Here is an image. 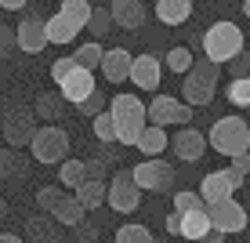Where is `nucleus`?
<instances>
[{"instance_id": "1", "label": "nucleus", "mask_w": 250, "mask_h": 243, "mask_svg": "<svg viewBox=\"0 0 250 243\" xmlns=\"http://www.w3.org/2000/svg\"><path fill=\"white\" fill-rule=\"evenodd\" d=\"M109 116H113V124H116V145H138L142 131L149 127V120H145V102L138 98V94H127V91L109 102Z\"/></svg>"}, {"instance_id": "2", "label": "nucleus", "mask_w": 250, "mask_h": 243, "mask_svg": "<svg viewBox=\"0 0 250 243\" xmlns=\"http://www.w3.org/2000/svg\"><path fill=\"white\" fill-rule=\"evenodd\" d=\"M207 145L221 156H239V153H250V127L243 116H221L214 120V127L207 131Z\"/></svg>"}, {"instance_id": "3", "label": "nucleus", "mask_w": 250, "mask_h": 243, "mask_svg": "<svg viewBox=\"0 0 250 243\" xmlns=\"http://www.w3.org/2000/svg\"><path fill=\"white\" fill-rule=\"evenodd\" d=\"M243 51V29H239L236 22H214L210 29L203 33V55L210 58L214 66H225L232 58Z\"/></svg>"}, {"instance_id": "4", "label": "nucleus", "mask_w": 250, "mask_h": 243, "mask_svg": "<svg viewBox=\"0 0 250 243\" xmlns=\"http://www.w3.org/2000/svg\"><path fill=\"white\" fill-rule=\"evenodd\" d=\"M29 149L37 163H62V160H69V134L58 124H44V127H37Z\"/></svg>"}, {"instance_id": "5", "label": "nucleus", "mask_w": 250, "mask_h": 243, "mask_svg": "<svg viewBox=\"0 0 250 243\" xmlns=\"http://www.w3.org/2000/svg\"><path fill=\"white\" fill-rule=\"evenodd\" d=\"M145 120L152 127H188L192 124V109L182 98H170V94H156V98L145 106Z\"/></svg>"}, {"instance_id": "6", "label": "nucleus", "mask_w": 250, "mask_h": 243, "mask_svg": "<svg viewBox=\"0 0 250 243\" xmlns=\"http://www.w3.org/2000/svg\"><path fill=\"white\" fill-rule=\"evenodd\" d=\"M131 175H134V181H138V189H142V193H167V189L174 185V178H178V175H174V163L160 160V156L134 163Z\"/></svg>"}, {"instance_id": "7", "label": "nucleus", "mask_w": 250, "mask_h": 243, "mask_svg": "<svg viewBox=\"0 0 250 243\" xmlns=\"http://www.w3.org/2000/svg\"><path fill=\"white\" fill-rule=\"evenodd\" d=\"M105 203L113 207L116 214L138 211V203H142V189H138V181H134L131 171H116V175L109 178V185H105Z\"/></svg>"}, {"instance_id": "8", "label": "nucleus", "mask_w": 250, "mask_h": 243, "mask_svg": "<svg viewBox=\"0 0 250 243\" xmlns=\"http://www.w3.org/2000/svg\"><path fill=\"white\" fill-rule=\"evenodd\" d=\"M33 134H37V116H33L29 109H7L4 116H0V138H4L11 149L29 145Z\"/></svg>"}, {"instance_id": "9", "label": "nucleus", "mask_w": 250, "mask_h": 243, "mask_svg": "<svg viewBox=\"0 0 250 243\" xmlns=\"http://www.w3.org/2000/svg\"><path fill=\"white\" fill-rule=\"evenodd\" d=\"M239 185H243V175H236L232 167L210 171V175L200 181V199H203L207 207L221 203V199H232V193H239Z\"/></svg>"}, {"instance_id": "10", "label": "nucleus", "mask_w": 250, "mask_h": 243, "mask_svg": "<svg viewBox=\"0 0 250 243\" xmlns=\"http://www.w3.org/2000/svg\"><path fill=\"white\" fill-rule=\"evenodd\" d=\"M207 214H210V225L221 232V236H236V232L247 229V207L239 203L236 196L232 199H221V203H210L207 207Z\"/></svg>"}, {"instance_id": "11", "label": "nucleus", "mask_w": 250, "mask_h": 243, "mask_svg": "<svg viewBox=\"0 0 250 243\" xmlns=\"http://www.w3.org/2000/svg\"><path fill=\"white\" fill-rule=\"evenodd\" d=\"M98 91V84H94V73L91 69H83V66H73L65 73V80H58V94L69 102V106H80L87 94Z\"/></svg>"}, {"instance_id": "12", "label": "nucleus", "mask_w": 250, "mask_h": 243, "mask_svg": "<svg viewBox=\"0 0 250 243\" xmlns=\"http://www.w3.org/2000/svg\"><path fill=\"white\" fill-rule=\"evenodd\" d=\"M170 153L185 163H200L203 153H207V134L196 131L192 124L188 127H178V134H170Z\"/></svg>"}, {"instance_id": "13", "label": "nucleus", "mask_w": 250, "mask_h": 243, "mask_svg": "<svg viewBox=\"0 0 250 243\" xmlns=\"http://www.w3.org/2000/svg\"><path fill=\"white\" fill-rule=\"evenodd\" d=\"M160 73H163V62L156 55H134L131 76H127V80H131L138 91H156L160 88Z\"/></svg>"}, {"instance_id": "14", "label": "nucleus", "mask_w": 250, "mask_h": 243, "mask_svg": "<svg viewBox=\"0 0 250 243\" xmlns=\"http://www.w3.org/2000/svg\"><path fill=\"white\" fill-rule=\"evenodd\" d=\"M15 40H19V47L25 51V55H40L47 44V29H44V19H22L19 25H15Z\"/></svg>"}, {"instance_id": "15", "label": "nucleus", "mask_w": 250, "mask_h": 243, "mask_svg": "<svg viewBox=\"0 0 250 243\" xmlns=\"http://www.w3.org/2000/svg\"><path fill=\"white\" fill-rule=\"evenodd\" d=\"M131 62H134V55L127 47H109L105 55H102V76H105L109 84H124L127 76H131Z\"/></svg>"}, {"instance_id": "16", "label": "nucleus", "mask_w": 250, "mask_h": 243, "mask_svg": "<svg viewBox=\"0 0 250 243\" xmlns=\"http://www.w3.org/2000/svg\"><path fill=\"white\" fill-rule=\"evenodd\" d=\"M210 229L214 225H210V214H207V203H200V207H192V211L182 214V232H178V236L188 240V243H203Z\"/></svg>"}, {"instance_id": "17", "label": "nucleus", "mask_w": 250, "mask_h": 243, "mask_svg": "<svg viewBox=\"0 0 250 243\" xmlns=\"http://www.w3.org/2000/svg\"><path fill=\"white\" fill-rule=\"evenodd\" d=\"M214 88H218V84L200 80V76L185 73V84H182V102H185L188 109H203V106H210V102H214Z\"/></svg>"}, {"instance_id": "18", "label": "nucleus", "mask_w": 250, "mask_h": 243, "mask_svg": "<svg viewBox=\"0 0 250 243\" xmlns=\"http://www.w3.org/2000/svg\"><path fill=\"white\" fill-rule=\"evenodd\" d=\"M109 15H113V25H120V29H142V25H145L142 0H113Z\"/></svg>"}, {"instance_id": "19", "label": "nucleus", "mask_w": 250, "mask_h": 243, "mask_svg": "<svg viewBox=\"0 0 250 243\" xmlns=\"http://www.w3.org/2000/svg\"><path fill=\"white\" fill-rule=\"evenodd\" d=\"M25 243H62V225L47 214H37L25 221Z\"/></svg>"}, {"instance_id": "20", "label": "nucleus", "mask_w": 250, "mask_h": 243, "mask_svg": "<svg viewBox=\"0 0 250 243\" xmlns=\"http://www.w3.org/2000/svg\"><path fill=\"white\" fill-rule=\"evenodd\" d=\"M44 29H47V44H73L76 37H80V29L73 25V19L69 15H62V11H55L51 19H44Z\"/></svg>"}, {"instance_id": "21", "label": "nucleus", "mask_w": 250, "mask_h": 243, "mask_svg": "<svg viewBox=\"0 0 250 243\" xmlns=\"http://www.w3.org/2000/svg\"><path fill=\"white\" fill-rule=\"evenodd\" d=\"M192 15V0H156V19L163 25H182Z\"/></svg>"}, {"instance_id": "22", "label": "nucleus", "mask_w": 250, "mask_h": 243, "mask_svg": "<svg viewBox=\"0 0 250 243\" xmlns=\"http://www.w3.org/2000/svg\"><path fill=\"white\" fill-rule=\"evenodd\" d=\"M51 218L62 225V229H76V225L87 218V211H83V207L76 203V196H73V193H65V199L55 207V211H51Z\"/></svg>"}, {"instance_id": "23", "label": "nucleus", "mask_w": 250, "mask_h": 243, "mask_svg": "<svg viewBox=\"0 0 250 243\" xmlns=\"http://www.w3.org/2000/svg\"><path fill=\"white\" fill-rule=\"evenodd\" d=\"M62 112H65V98H62V94H51V91H44L37 98V106H33V116L44 120V124H58Z\"/></svg>"}, {"instance_id": "24", "label": "nucleus", "mask_w": 250, "mask_h": 243, "mask_svg": "<svg viewBox=\"0 0 250 243\" xmlns=\"http://www.w3.org/2000/svg\"><path fill=\"white\" fill-rule=\"evenodd\" d=\"M138 153L145 156V160H152V156H160L163 149H167V127H145L142 138H138V145H134Z\"/></svg>"}, {"instance_id": "25", "label": "nucleus", "mask_w": 250, "mask_h": 243, "mask_svg": "<svg viewBox=\"0 0 250 243\" xmlns=\"http://www.w3.org/2000/svg\"><path fill=\"white\" fill-rule=\"evenodd\" d=\"M76 203L83 207V211H98L102 203H105V181H80V185L73 189Z\"/></svg>"}, {"instance_id": "26", "label": "nucleus", "mask_w": 250, "mask_h": 243, "mask_svg": "<svg viewBox=\"0 0 250 243\" xmlns=\"http://www.w3.org/2000/svg\"><path fill=\"white\" fill-rule=\"evenodd\" d=\"M80 181H87V171H83V160H80V156H76V160H62V163H58V185H62V189L73 193Z\"/></svg>"}, {"instance_id": "27", "label": "nucleus", "mask_w": 250, "mask_h": 243, "mask_svg": "<svg viewBox=\"0 0 250 243\" xmlns=\"http://www.w3.org/2000/svg\"><path fill=\"white\" fill-rule=\"evenodd\" d=\"M102 55H105V47H102V44H98V40H87V44H80V47H76V51H73V58H76V66H83V69H91V73H94V69H98V66H102Z\"/></svg>"}, {"instance_id": "28", "label": "nucleus", "mask_w": 250, "mask_h": 243, "mask_svg": "<svg viewBox=\"0 0 250 243\" xmlns=\"http://www.w3.org/2000/svg\"><path fill=\"white\" fill-rule=\"evenodd\" d=\"M58 11L69 15L76 29H87V19H91V4H87V0H62V7H58Z\"/></svg>"}, {"instance_id": "29", "label": "nucleus", "mask_w": 250, "mask_h": 243, "mask_svg": "<svg viewBox=\"0 0 250 243\" xmlns=\"http://www.w3.org/2000/svg\"><path fill=\"white\" fill-rule=\"evenodd\" d=\"M156 236H152L145 225H138V221H131V225H120L116 229V243H152Z\"/></svg>"}, {"instance_id": "30", "label": "nucleus", "mask_w": 250, "mask_h": 243, "mask_svg": "<svg viewBox=\"0 0 250 243\" xmlns=\"http://www.w3.org/2000/svg\"><path fill=\"white\" fill-rule=\"evenodd\" d=\"M62 199H65V189H62V185H44V189H37V207H40L44 214H51Z\"/></svg>"}, {"instance_id": "31", "label": "nucleus", "mask_w": 250, "mask_h": 243, "mask_svg": "<svg viewBox=\"0 0 250 243\" xmlns=\"http://www.w3.org/2000/svg\"><path fill=\"white\" fill-rule=\"evenodd\" d=\"M91 124H94V138H98L102 145H113V142H116V124H113V116H109V109L98 112Z\"/></svg>"}, {"instance_id": "32", "label": "nucleus", "mask_w": 250, "mask_h": 243, "mask_svg": "<svg viewBox=\"0 0 250 243\" xmlns=\"http://www.w3.org/2000/svg\"><path fill=\"white\" fill-rule=\"evenodd\" d=\"M192 62H196V58H192V51H188V47H170L167 51V69H170V73H188V69H192Z\"/></svg>"}, {"instance_id": "33", "label": "nucleus", "mask_w": 250, "mask_h": 243, "mask_svg": "<svg viewBox=\"0 0 250 243\" xmlns=\"http://www.w3.org/2000/svg\"><path fill=\"white\" fill-rule=\"evenodd\" d=\"M109 25H113V15H109V7H91V19H87V29L94 37H105Z\"/></svg>"}, {"instance_id": "34", "label": "nucleus", "mask_w": 250, "mask_h": 243, "mask_svg": "<svg viewBox=\"0 0 250 243\" xmlns=\"http://www.w3.org/2000/svg\"><path fill=\"white\" fill-rule=\"evenodd\" d=\"M225 94H229V102H232V106L250 109V80H232Z\"/></svg>"}, {"instance_id": "35", "label": "nucleus", "mask_w": 250, "mask_h": 243, "mask_svg": "<svg viewBox=\"0 0 250 243\" xmlns=\"http://www.w3.org/2000/svg\"><path fill=\"white\" fill-rule=\"evenodd\" d=\"M105 106H109V102H105V94H102V91H94V94H87V98H83L76 109H80L83 116H91V120H94L98 112H105Z\"/></svg>"}, {"instance_id": "36", "label": "nucleus", "mask_w": 250, "mask_h": 243, "mask_svg": "<svg viewBox=\"0 0 250 243\" xmlns=\"http://www.w3.org/2000/svg\"><path fill=\"white\" fill-rule=\"evenodd\" d=\"M192 76H200V80H210V84H218V76H221V66H214L210 58H200V62H192V69H188Z\"/></svg>"}, {"instance_id": "37", "label": "nucleus", "mask_w": 250, "mask_h": 243, "mask_svg": "<svg viewBox=\"0 0 250 243\" xmlns=\"http://www.w3.org/2000/svg\"><path fill=\"white\" fill-rule=\"evenodd\" d=\"M229 66H232V80H250V51H247V47L239 51Z\"/></svg>"}, {"instance_id": "38", "label": "nucleus", "mask_w": 250, "mask_h": 243, "mask_svg": "<svg viewBox=\"0 0 250 243\" xmlns=\"http://www.w3.org/2000/svg\"><path fill=\"white\" fill-rule=\"evenodd\" d=\"M22 167V160L15 156V149H0V178H11Z\"/></svg>"}, {"instance_id": "39", "label": "nucleus", "mask_w": 250, "mask_h": 243, "mask_svg": "<svg viewBox=\"0 0 250 243\" xmlns=\"http://www.w3.org/2000/svg\"><path fill=\"white\" fill-rule=\"evenodd\" d=\"M200 203H203L200 193H174V211H178V214L192 211V207H200Z\"/></svg>"}, {"instance_id": "40", "label": "nucleus", "mask_w": 250, "mask_h": 243, "mask_svg": "<svg viewBox=\"0 0 250 243\" xmlns=\"http://www.w3.org/2000/svg\"><path fill=\"white\" fill-rule=\"evenodd\" d=\"M83 171H87V181H105V163H102L98 156L83 160Z\"/></svg>"}, {"instance_id": "41", "label": "nucleus", "mask_w": 250, "mask_h": 243, "mask_svg": "<svg viewBox=\"0 0 250 243\" xmlns=\"http://www.w3.org/2000/svg\"><path fill=\"white\" fill-rule=\"evenodd\" d=\"M19 47V40H15V29H7V25H0V58H7L11 51Z\"/></svg>"}, {"instance_id": "42", "label": "nucleus", "mask_w": 250, "mask_h": 243, "mask_svg": "<svg viewBox=\"0 0 250 243\" xmlns=\"http://www.w3.org/2000/svg\"><path fill=\"white\" fill-rule=\"evenodd\" d=\"M73 66H76V58H73V55L58 58V62L51 66V80H55V84H58V80H65V73H69V69H73Z\"/></svg>"}, {"instance_id": "43", "label": "nucleus", "mask_w": 250, "mask_h": 243, "mask_svg": "<svg viewBox=\"0 0 250 243\" xmlns=\"http://www.w3.org/2000/svg\"><path fill=\"white\" fill-rule=\"evenodd\" d=\"M232 171H236V175H250V153H239V156H232V163H229Z\"/></svg>"}, {"instance_id": "44", "label": "nucleus", "mask_w": 250, "mask_h": 243, "mask_svg": "<svg viewBox=\"0 0 250 243\" xmlns=\"http://www.w3.org/2000/svg\"><path fill=\"white\" fill-rule=\"evenodd\" d=\"M163 225H167V232H170V236H178V232H182V214H178V211H170Z\"/></svg>"}, {"instance_id": "45", "label": "nucleus", "mask_w": 250, "mask_h": 243, "mask_svg": "<svg viewBox=\"0 0 250 243\" xmlns=\"http://www.w3.org/2000/svg\"><path fill=\"white\" fill-rule=\"evenodd\" d=\"M76 236H80V240H94V225H91L87 218H83L80 225H76Z\"/></svg>"}, {"instance_id": "46", "label": "nucleus", "mask_w": 250, "mask_h": 243, "mask_svg": "<svg viewBox=\"0 0 250 243\" xmlns=\"http://www.w3.org/2000/svg\"><path fill=\"white\" fill-rule=\"evenodd\" d=\"M25 4H29V0H0V7H4V11H22Z\"/></svg>"}, {"instance_id": "47", "label": "nucleus", "mask_w": 250, "mask_h": 243, "mask_svg": "<svg viewBox=\"0 0 250 243\" xmlns=\"http://www.w3.org/2000/svg\"><path fill=\"white\" fill-rule=\"evenodd\" d=\"M0 243H25V240L15 236V232H0Z\"/></svg>"}, {"instance_id": "48", "label": "nucleus", "mask_w": 250, "mask_h": 243, "mask_svg": "<svg viewBox=\"0 0 250 243\" xmlns=\"http://www.w3.org/2000/svg\"><path fill=\"white\" fill-rule=\"evenodd\" d=\"M221 240H225V236H221L218 229H210V232H207V240H203V243H221Z\"/></svg>"}, {"instance_id": "49", "label": "nucleus", "mask_w": 250, "mask_h": 243, "mask_svg": "<svg viewBox=\"0 0 250 243\" xmlns=\"http://www.w3.org/2000/svg\"><path fill=\"white\" fill-rule=\"evenodd\" d=\"M243 15H247V19H250V0H243Z\"/></svg>"}, {"instance_id": "50", "label": "nucleus", "mask_w": 250, "mask_h": 243, "mask_svg": "<svg viewBox=\"0 0 250 243\" xmlns=\"http://www.w3.org/2000/svg\"><path fill=\"white\" fill-rule=\"evenodd\" d=\"M4 214H7V203H4V199H0V218H4Z\"/></svg>"}, {"instance_id": "51", "label": "nucleus", "mask_w": 250, "mask_h": 243, "mask_svg": "<svg viewBox=\"0 0 250 243\" xmlns=\"http://www.w3.org/2000/svg\"><path fill=\"white\" fill-rule=\"evenodd\" d=\"M152 243H167V240H152Z\"/></svg>"}, {"instance_id": "52", "label": "nucleus", "mask_w": 250, "mask_h": 243, "mask_svg": "<svg viewBox=\"0 0 250 243\" xmlns=\"http://www.w3.org/2000/svg\"><path fill=\"white\" fill-rule=\"evenodd\" d=\"M0 62H4V58H0Z\"/></svg>"}]
</instances>
